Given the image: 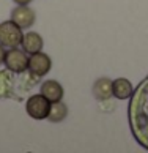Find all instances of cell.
Listing matches in <instances>:
<instances>
[{
  "label": "cell",
  "mask_w": 148,
  "mask_h": 153,
  "mask_svg": "<svg viewBox=\"0 0 148 153\" xmlns=\"http://www.w3.org/2000/svg\"><path fill=\"white\" fill-rule=\"evenodd\" d=\"M5 54H7V51H5V46L0 44V65L5 62Z\"/></svg>",
  "instance_id": "obj_13"
},
{
  "label": "cell",
  "mask_w": 148,
  "mask_h": 153,
  "mask_svg": "<svg viewBox=\"0 0 148 153\" xmlns=\"http://www.w3.org/2000/svg\"><path fill=\"white\" fill-rule=\"evenodd\" d=\"M11 21L16 25H19L22 30L30 29L36 21V13L28 5H18V7L13 8V11H11Z\"/></svg>",
  "instance_id": "obj_6"
},
{
  "label": "cell",
  "mask_w": 148,
  "mask_h": 153,
  "mask_svg": "<svg viewBox=\"0 0 148 153\" xmlns=\"http://www.w3.org/2000/svg\"><path fill=\"white\" fill-rule=\"evenodd\" d=\"M50 68H52V60H50V57L47 54L39 51V52L28 55V68L27 70L32 71L33 74L43 77L50 71Z\"/></svg>",
  "instance_id": "obj_5"
},
{
  "label": "cell",
  "mask_w": 148,
  "mask_h": 153,
  "mask_svg": "<svg viewBox=\"0 0 148 153\" xmlns=\"http://www.w3.org/2000/svg\"><path fill=\"white\" fill-rule=\"evenodd\" d=\"M128 118L134 140L148 150V76L129 96Z\"/></svg>",
  "instance_id": "obj_1"
},
{
  "label": "cell",
  "mask_w": 148,
  "mask_h": 153,
  "mask_svg": "<svg viewBox=\"0 0 148 153\" xmlns=\"http://www.w3.org/2000/svg\"><path fill=\"white\" fill-rule=\"evenodd\" d=\"M5 66L14 74H21V73L27 71L28 68V54L24 49L19 48H10L5 54Z\"/></svg>",
  "instance_id": "obj_4"
},
{
  "label": "cell",
  "mask_w": 148,
  "mask_h": 153,
  "mask_svg": "<svg viewBox=\"0 0 148 153\" xmlns=\"http://www.w3.org/2000/svg\"><path fill=\"white\" fill-rule=\"evenodd\" d=\"M66 117H68V106L63 101H55V103H52L49 115H47V120L52 123H60V122L66 120Z\"/></svg>",
  "instance_id": "obj_12"
},
{
  "label": "cell",
  "mask_w": 148,
  "mask_h": 153,
  "mask_svg": "<svg viewBox=\"0 0 148 153\" xmlns=\"http://www.w3.org/2000/svg\"><path fill=\"white\" fill-rule=\"evenodd\" d=\"M44 46V41H43V36L36 32H27L24 33L22 36V43H21V48L25 51V52L30 55V54H35L39 52Z\"/></svg>",
  "instance_id": "obj_9"
},
{
  "label": "cell",
  "mask_w": 148,
  "mask_h": 153,
  "mask_svg": "<svg viewBox=\"0 0 148 153\" xmlns=\"http://www.w3.org/2000/svg\"><path fill=\"white\" fill-rule=\"evenodd\" d=\"M13 2H14L16 5H28L32 0H13Z\"/></svg>",
  "instance_id": "obj_14"
},
{
  "label": "cell",
  "mask_w": 148,
  "mask_h": 153,
  "mask_svg": "<svg viewBox=\"0 0 148 153\" xmlns=\"http://www.w3.org/2000/svg\"><path fill=\"white\" fill-rule=\"evenodd\" d=\"M22 29L16 25L13 21H5L0 24V44L5 48H18L22 43Z\"/></svg>",
  "instance_id": "obj_3"
},
{
  "label": "cell",
  "mask_w": 148,
  "mask_h": 153,
  "mask_svg": "<svg viewBox=\"0 0 148 153\" xmlns=\"http://www.w3.org/2000/svg\"><path fill=\"white\" fill-rule=\"evenodd\" d=\"M52 103L41 93L28 96V100L25 101V112L28 117H32L33 120H46L50 111Z\"/></svg>",
  "instance_id": "obj_2"
},
{
  "label": "cell",
  "mask_w": 148,
  "mask_h": 153,
  "mask_svg": "<svg viewBox=\"0 0 148 153\" xmlns=\"http://www.w3.org/2000/svg\"><path fill=\"white\" fill-rule=\"evenodd\" d=\"M92 93L96 100L99 101H109L112 98V81L109 77H99L96 79L93 87H92Z\"/></svg>",
  "instance_id": "obj_8"
},
{
  "label": "cell",
  "mask_w": 148,
  "mask_h": 153,
  "mask_svg": "<svg viewBox=\"0 0 148 153\" xmlns=\"http://www.w3.org/2000/svg\"><path fill=\"white\" fill-rule=\"evenodd\" d=\"M39 93L44 95L50 103H55V101H61L65 95V90L61 87V84L55 79H49V81H44L39 87Z\"/></svg>",
  "instance_id": "obj_7"
},
{
  "label": "cell",
  "mask_w": 148,
  "mask_h": 153,
  "mask_svg": "<svg viewBox=\"0 0 148 153\" xmlns=\"http://www.w3.org/2000/svg\"><path fill=\"white\" fill-rule=\"evenodd\" d=\"M14 90V73L10 70H0V98H11Z\"/></svg>",
  "instance_id": "obj_11"
},
{
  "label": "cell",
  "mask_w": 148,
  "mask_h": 153,
  "mask_svg": "<svg viewBox=\"0 0 148 153\" xmlns=\"http://www.w3.org/2000/svg\"><path fill=\"white\" fill-rule=\"evenodd\" d=\"M132 92H134V87L129 79L118 77L115 81H112V95L117 100H128L132 95Z\"/></svg>",
  "instance_id": "obj_10"
}]
</instances>
